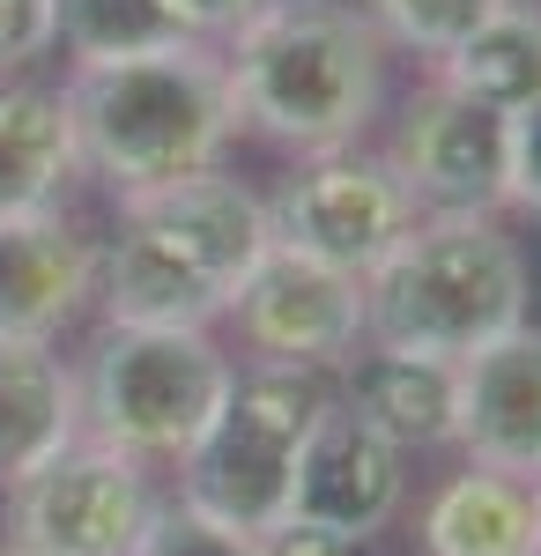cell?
<instances>
[{
    "instance_id": "cell-16",
    "label": "cell",
    "mask_w": 541,
    "mask_h": 556,
    "mask_svg": "<svg viewBox=\"0 0 541 556\" xmlns=\"http://www.w3.org/2000/svg\"><path fill=\"white\" fill-rule=\"evenodd\" d=\"M83 430V393L52 342H0V490Z\"/></svg>"
},
{
    "instance_id": "cell-18",
    "label": "cell",
    "mask_w": 541,
    "mask_h": 556,
    "mask_svg": "<svg viewBox=\"0 0 541 556\" xmlns=\"http://www.w3.org/2000/svg\"><path fill=\"white\" fill-rule=\"evenodd\" d=\"M438 83H453L460 97H475V104H490V112L512 119L519 104L541 97V15L519 8V0H504L482 30H467L438 60Z\"/></svg>"
},
{
    "instance_id": "cell-13",
    "label": "cell",
    "mask_w": 541,
    "mask_h": 556,
    "mask_svg": "<svg viewBox=\"0 0 541 556\" xmlns=\"http://www.w3.org/2000/svg\"><path fill=\"white\" fill-rule=\"evenodd\" d=\"M97 290V245L60 208L0 223V342H52Z\"/></svg>"
},
{
    "instance_id": "cell-20",
    "label": "cell",
    "mask_w": 541,
    "mask_h": 556,
    "mask_svg": "<svg viewBox=\"0 0 541 556\" xmlns=\"http://www.w3.org/2000/svg\"><path fill=\"white\" fill-rule=\"evenodd\" d=\"M504 0H372V23L378 38L408 45L423 60H445L467 30H482L490 15H498Z\"/></svg>"
},
{
    "instance_id": "cell-8",
    "label": "cell",
    "mask_w": 541,
    "mask_h": 556,
    "mask_svg": "<svg viewBox=\"0 0 541 556\" xmlns=\"http://www.w3.org/2000/svg\"><path fill=\"white\" fill-rule=\"evenodd\" d=\"M408 223H416L408 186L393 178L386 156H364V149L312 156L267 201V238L290 245V253L327 260L341 275H372L378 260L408 238Z\"/></svg>"
},
{
    "instance_id": "cell-14",
    "label": "cell",
    "mask_w": 541,
    "mask_h": 556,
    "mask_svg": "<svg viewBox=\"0 0 541 556\" xmlns=\"http://www.w3.org/2000/svg\"><path fill=\"white\" fill-rule=\"evenodd\" d=\"M378 438H393L401 453L423 445H453L460 424V364L453 356H416V349H364L349 356V393H341Z\"/></svg>"
},
{
    "instance_id": "cell-17",
    "label": "cell",
    "mask_w": 541,
    "mask_h": 556,
    "mask_svg": "<svg viewBox=\"0 0 541 556\" xmlns=\"http://www.w3.org/2000/svg\"><path fill=\"white\" fill-rule=\"evenodd\" d=\"M75 172H83V156H75L67 97L38 83H8L0 89V223L60 208V186Z\"/></svg>"
},
{
    "instance_id": "cell-12",
    "label": "cell",
    "mask_w": 541,
    "mask_h": 556,
    "mask_svg": "<svg viewBox=\"0 0 541 556\" xmlns=\"http://www.w3.org/2000/svg\"><path fill=\"white\" fill-rule=\"evenodd\" d=\"M453 445H467L475 468L541 482V327L534 319H519L475 356H460Z\"/></svg>"
},
{
    "instance_id": "cell-24",
    "label": "cell",
    "mask_w": 541,
    "mask_h": 556,
    "mask_svg": "<svg viewBox=\"0 0 541 556\" xmlns=\"http://www.w3.org/2000/svg\"><path fill=\"white\" fill-rule=\"evenodd\" d=\"M52 45V0H0V75L45 60Z\"/></svg>"
},
{
    "instance_id": "cell-21",
    "label": "cell",
    "mask_w": 541,
    "mask_h": 556,
    "mask_svg": "<svg viewBox=\"0 0 541 556\" xmlns=\"http://www.w3.org/2000/svg\"><path fill=\"white\" fill-rule=\"evenodd\" d=\"M126 556H260V534H238V527H223V519L193 513L186 497H171V505L149 513L141 542Z\"/></svg>"
},
{
    "instance_id": "cell-15",
    "label": "cell",
    "mask_w": 541,
    "mask_h": 556,
    "mask_svg": "<svg viewBox=\"0 0 541 556\" xmlns=\"http://www.w3.org/2000/svg\"><path fill=\"white\" fill-rule=\"evenodd\" d=\"M430 556H541V482L475 468L453 475L423 513Z\"/></svg>"
},
{
    "instance_id": "cell-19",
    "label": "cell",
    "mask_w": 541,
    "mask_h": 556,
    "mask_svg": "<svg viewBox=\"0 0 541 556\" xmlns=\"http://www.w3.org/2000/svg\"><path fill=\"white\" fill-rule=\"evenodd\" d=\"M52 38H67L75 60H112V52H149L178 30L156 0H52Z\"/></svg>"
},
{
    "instance_id": "cell-5",
    "label": "cell",
    "mask_w": 541,
    "mask_h": 556,
    "mask_svg": "<svg viewBox=\"0 0 541 556\" xmlns=\"http://www.w3.org/2000/svg\"><path fill=\"white\" fill-rule=\"evenodd\" d=\"M327 408V379L304 364H252L230 379L223 408L178 460V497L238 534H275L290 519L297 453Z\"/></svg>"
},
{
    "instance_id": "cell-25",
    "label": "cell",
    "mask_w": 541,
    "mask_h": 556,
    "mask_svg": "<svg viewBox=\"0 0 541 556\" xmlns=\"http://www.w3.org/2000/svg\"><path fill=\"white\" fill-rule=\"evenodd\" d=\"M260 556H386L372 534H334V527H304L282 519L275 534H260Z\"/></svg>"
},
{
    "instance_id": "cell-7",
    "label": "cell",
    "mask_w": 541,
    "mask_h": 556,
    "mask_svg": "<svg viewBox=\"0 0 541 556\" xmlns=\"http://www.w3.org/2000/svg\"><path fill=\"white\" fill-rule=\"evenodd\" d=\"M156 513L149 460L75 430L60 453L8 482V549L23 556H126Z\"/></svg>"
},
{
    "instance_id": "cell-22",
    "label": "cell",
    "mask_w": 541,
    "mask_h": 556,
    "mask_svg": "<svg viewBox=\"0 0 541 556\" xmlns=\"http://www.w3.org/2000/svg\"><path fill=\"white\" fill-rule=\"evenodd\" d=\"M504 201L541 215V97L504 119Z\"/></svg>"
},
{
    "instance_id": "cell-4",
    "label": "cell",
    "mask_w": 541,
    "mask_h": 556,
    "mask_svg": "<svg viewBox=\"0 0 541 556\" xmlns=\"http://www.w3.org/2000/svg\"><path fill=\"white\" fill-rule=\"evenodd\" d=\"M527 319V260L498 215H423L364 275V342L416 356H475Z\"/></svg>"
},
{
    "instance_id": "cell-2",
    "label": "cell",
    "mask_w": 541,
    "mask_h": 556,
    "mask_svg": "<svg viewBox=\"0 0 541 556\" xmlns=\"http://www.w3.org/2000/svg\"><path fill=\"white\" fill-rule=\"evenodd\" d=\"M267 201L238 178H178L164 193L119 201V230L97 253V290L112 327H209L246 290L267 253Z\"/></svg>"
},
{
    "instance_id": "cell-26",
    "label": "cell",
    "mask_w": 541,
    "mask_h": 556,
    "mask_svg": "<svg viewBox=\"0 0 541 556\" xmlns=\"http://www.w3.org/2000/svg\"><path fill=\"white\" fill-rule=\"evenodd\" d=\"M0 556H23V549H0Z\"/></svg>"
},
{
    "instance_id": "cell-23",
    "label": "cell",
    "mask_w": 541,
    "mask_h": 556,
    "mask_svg": "<svg viewBox=\"0 0 541 556\" xmlns=\"http://www.w3.org/2000/svg\"><path fill=\"white\" fill-rule=\"evenodd\" d=\"M156 8H164V23L178 30V38H193V45H230V38L252 23V15L267 8V0H156Z\"/></svg>"
},
{
    "instance_id": "cell-11",
    "label": "cell",
    "mask_w": 541,
    "mask_h": 556,
    "mask_svg": "<svg viewBox=\"0 0 541 556\" xmlns=\"http://www.w3.org/2000/svg\"><path fill=\"white\" fill-rule=\"evenodd\" d=\"M401 460H408V453H401L393 438H378L349 401L327 393L319 424H312L304 453H297L290 519L334 527V534H378L386 519L401 513V490H408Z\"/></svg>"
},
{
    "instance_id": "cell-10",
    "label": "cell",
    "mask_w": 541,
    "mask_h": 556,
    "mask_svg": "<svg viewBox=\"0 0 541 556\" xmlns=\"http://www.w3.org/2000/svg\"><path fill=\"white\" fill-rule=\"evenodd\" d=\"M393 178L408 186L423 215H498L504 208V112L430 83L401 104L393 134Z\"/></svg>"
},
{
    "instance_id": "cell-3",
    "label": "cell",
    "mask_w": 541,
    "mask_h": 556,
    "mask_svg": "<svg viewBox=\"0 0 541 556\" xmlns=\"http://www.w3.org/2000/svg\"><path fill=\"white\" fill-rule=\"evenodd\" d=\"M238 119L304 156L356 149L386 97V38L341 0H267L223 52Z\"/></svg>"
},
{
    "instance_id": "cell-6",
    "label": "cell",
    "mask_w": 541,
    "mask_h": 556,
    "mask_svg": "<svg viewBox=\"0 0 541 556\" xmlns=\"http://www.w3.org/2000/svg\"><path fill=\"white\" fill-rule=\"evenodd\" d=\"M238 364L215 349L209 327H104L83 379V430L134 460H186L209 430Z\"/></svg>"
},
{
    "instance_id": "cell-1",
    "label": "cell",
    "mask_w": 541,
    "mask_h": 556,
    "mask_svg": "<svg viewBox=\"0 0 541 556\" xmlns=\"http://www.w3.org/2000/svg\"><path fill=\"white\" fill-rule=\"evenodd\" d=\"M60 97L75 119L83 172H97L119 201L223 172V149L246 127L223 52L193 38H164L149 52H112V60H75Z\"/></svg>"
},
{
    "instance_id": "cell-9",
    "label": "cell",
    "mask_w": 541,
    "mask_h": 556,
    "mask_svg": "<svg viewBox=\"0 0 541 556\" xmlns=\"http://www.w3.org/2000/svg\"><path fill=\"white\" fill-rule=\"evenodd\" d=\"M230 312H238V334L267 364L327 371V364H349L364 342V275H341L312 253L267 245Z\"/></svg>"
}]
</instances>
